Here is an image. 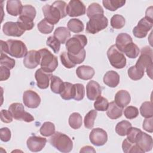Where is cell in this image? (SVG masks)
Segmentation results:
<instances>
[{
	"label": "cell",
	"instance_id": "obj_40",
	"mask_svg": "<svg viewBox=\"0 0 153 153\" xmlns=\"http://www.w3.org/2000/svg\"><path fill=\"white\" fill-rule=\"evenodd\" d=\"M37 27L38 30L41 33L43 34H48L53 31L54 29V25L50 23L46 19H44L38 23Z\"/></svg>",
	"mask_w": 153,
	"mask_h": 153
},
{
	"label": "cell",
	"instance_id": "obj_55",
	"mask_svg": "<svg viewBox=\"0 0 153 153\" xmlns=\"http://www.w3.org/2000/svg\"><path fill=\"white\" fill-rule=\"evenodd\" d=\"M152 117L146 118L143 121L142 127L143 128L149 133H152L153 127H152Z\"/></svg>",
	"mask_w": 153,
	"mask_h": 153
},
{
	"label": "cell",
	"instance_id": "obj_25",
	"mask_svg": "<svg viewBox=\"0 0 153 153\" xmlns=\"http://www.w3.org/2000/svg\"><path fill=\"white\" fill-rule=\"evenodd\" d=\"M123 114V108L118 106L115 102L109 103L106 109V115L112 120H116L121 117Z\"/></svg>",
	"mask_w": 153,
	"mask_h": 153
},
{
	"label": "cell",
	"instance_id": "obj_1",
	"mask_svg": "<svg viewBox=\"0 0 153 153\" xmlns=\"http://www.w3.org/2000/svg\"><path fill=\"white\" fill-rule=\"evenodd\" d=\"M27 48L22 41L9 39L7 41L1 40V53H7L16 58L25 57Z\"/></svg>",
	"mask_w": 153,
	"mask_h": 153
},
{
	"label": "cell",
	"instance_id": "obj_18",
	"mask_svg": "<svg viewBox=\"0 0 153 153\" xmlns=\"http://www.w3.org/2000/svg\"><path fill=\"white\" fill-rule=\"evenodd\" d=\"M51 75L50 73L45 72L41 68L37 69L35 73L37 86L41 89L47 88Z\"/></svg>",
	"mask_w": 153,
	"mask_h": 153
},
{
	"label": "cell",
	"instance_id": "obj_53",
	"mask_svg": "<svg viewBox=\"0 0 153 153\" xmlns=\"http://www.w3.org/2000/svg\"><path fill=\"white\" fill-rule=\"evenodd\" d=\"M13 115L11 113L6 109L1 111V120L5 123H10L13 121Z\"/></svg>",
	"mask_w": 153,
	"mask_h": 153
},
{
	"label": "cell",
	"instance_id": "obj_6",
	"mask_svg": "<svg viewBox=\"0 0 153 153\" xmlns=\"http://www.w3.org/2000/svg\"><path fill=\"white\" fill-rule=\"evenodd\" d=\"M107 57L110 64L115 68L122 69L126 65V58L115 45H111L108 50Z\"/></svg>",
	"mask_w": 153,
	"mask_h": 153
},
{
	"label": "cell",
	"instance_id": "obj_44",
	"mask_svg": "<svg viewBox=\"0 0 153 153\" xmlns=\"http://www.w3.org/2000/svg\"><path fill=\"white\" fill-rule=\"evenodd\" d=\"M127 73L130 79L134 81H137L143 76L145 72L138 69L135 67V66H132L128 69Z\"/></svg>",
	"mask_w": 153,
	"mask_h": 153
},
{
	"label": "cell",
	"instance_id": "obj_12",
	"mask_svg": "<svg viewBox=\"0 0 153 153\" xmlns=\"http://www.w3.org/2000/svg\"><path fill=\"white\" fill-rule=\"evenodd\" d=\"M90 142L97 146L104 145L108 140V134L105 130L101 128H93L89 135Z\"/></svg>",
	"mask_w": 153,
	"mask_h": 153
},
{
	"label": "cell",
	"instance_id": "obj_46",
	"mask_svg": "<svg viewBox=\"0 0 153 153\" xmlns=\"http://www.w3.org/2000/svg\"><path fill=\"white\" fill-rule=\"evenodd\" d=\"M46 44L53 50L54 53H59L61 43L54 36H50L47 38L46 41Z\"/></svg>",
	"mask_w": 153,
	"mask_h": 153
},
{
	"label": "cell",
	"instance_id": "obj_5",
	"mask_svg": "<svg viewBox=\"0 0 153 153\" xmlns=\"http://www.w3.org/2000/svg\"><path fill=\"white\" fill-rule=\"evenodd\" d=\"M87 44V37L84 35H75L66 42L68 53L76 55L79 53Z\"/></svg>",
	"mask_w": 153,
	"mask_h": 153
},
{
	"label": "cell",
	"instance_id": "obj_3",
	"mask_svg": "<svg viewBox=\"0 0 153 153\" xmlns=\"http://www.w3.org/2000/svg\"><path fill=\"white\" fill-rule=\"evenodd\" d=\"M50 143L56 149L64 153L69 152L73 148L71 139L66 134L59 131L54 132L50 139Z\"/></svg>",
	"mask_w": 153,
	"mask_h": 153
},
{
	"label": "cell",
	"instance_id": "obj_8",
	"mask_svg": "<svg viewBox=\"0 0 153 153\" xmlns=\"http://www.w3.org/2000/svg\"><path fill=\"white\" fill-rule=\"evenodd\" d=\"M8 111L11 113L13 118L16 120L30 123L34 121L33 117L29 112L25 111L24 106L20 103H13L8 108Z\"/></svg>",
	"mask_w": 153,
	"mask_h": 153
},
{
	"label": "cell",
	"instance_id": "obj_28",
	"mask_svg": "<svg viewBox=\"0 0 153 153\" xmlns=\"http://www.w3.org/2000/svg\"><path fill=\"white\" fill-rule=\"evenodd\" d=\"M122 148L123 152L125 153H144L143 151L137 146L136 143H132L130 142L127 138L125 139L123 142Z\"/></svg>",
	"mask_w": 153,
	"mask_h": 153
},
{
	"label": "cell",
	"instance_id": "obj_31",
	"mask_svg": "<svg viewBox=\"0 0 153 153\" xmlns=\"http://www.w3.org/2000/svg\"><path fill=\"white\" fill-rule=\"evenodd\" d=\"M50 82L51 91L56 94H60L63 88L64 82L59 77L53 75L50 78Z\"/></svg>",
	"mask_w": 153,
	"mask_h": 153
},
{
	"label": "cell",
	"instance_id": "obj_35",
	"mask_svg": "<svg viewBox=\"0 0 153 153\" xmlns=\"http://www.w3.org/2000/svg\"><path fill=\"white\" fill-rule=\"evenodd\" d=\"M123 53L128 57L130 59H135L138 56L140 53V50L137 45L133 42H131L126 47Z\"/></svg>",
	"mask_w": 153,
	"mask_h": 153
},
{
	"label": "cell",
	"instance_id": "obj_9",
	"mask_svg": "<svg viewBox=\"0 0 153 153\" xmlns=\"http://www.w3.org/2000/svg\"><path fill=\"white\" fill-rule=\"evenodd\" d=\"M44 19L53 25L57 24L62 18V14L58 8L54 4H46L42 7Z\"/></svg>",
	"mask_w": 153,
	"mask_h": 153
},
{
	"label": "cell",
	"instance_id": "obj_32",
	"mask_svg": "<svg viewBox=\"0 0 153 153\" xmlns=\"http://www.w3.org/2000/svg\"><path fill=\"white\" fill-rule=\"evenodd\" d=\"M104 7L111 11H116L118 8L123 7L126 1L124 0H104L102 1Z\"/></svg>",
	"mask_w": 153,
	"mask_h": 153
},
{
	"label": "cell",
	"instance_id": "obj_14",
	"mask_svg": "<svg viewBox=\"0 0 153 153\" xmlns=\"http://www.w3.org/2000/svg\"><path fill=\"white\" fill-rule=\"evenodd\" d=\"M46 143L47 139L45 138L36 136H30L26 142L28 149L34 152L41 151L45 146Z\"/></svg>",
	"mask_w": 153,
	"mask_h": 153
},
{
	"label": "cell",
	"instance_id": "obj_43",
	"mask_svg": "<svg viewBox=\"0 0 153 153\" xmlns=\"http://www.w3.org/2000/svg\"><path fill=\"white\" fill-rule=\"evenodd\" d=\"M36 14V10L35 7L30 5H25L23 6L21 14L20 16L27 17L32 20H34Z\"/></svg>",
	"mask_w": 153,
	"mask_h": 153
},
{
	"label": "cell",
	"instance_id": "obj_7",
	"mask_svg": "<svg viewBox=\"0 0 153 153\" xmlns=\"http://www.w3.org/2000/svg\"><path fill=\"white\" fill-rule=\"evenodd\" d=\"M108 25V19L104 15H100L90 18L86 25V32L96 34L105 29Z\"/></svg>",
	"mask_w": 153,
	"mask_h": 153
},
{
	"label": "cell",
	"instance_id": "obj_17",
	"mask_svg": "<svg viewBox=\"0 0 153 153\" xmlns=\"http://www.w3.org/2000/svg\"><path fill=\"white\" fill-rule=\"evenodd\" d=\"M87 97L90 100H96L101 96L102 88L100 84L94 80L90 81L86 86Z\"/></svg>",
	"mask_w": 153,
	"mask_h": 153
},
{
	"label": "cell",
	"instance_id": "obj_30",
	"mask_svg": "<svg viewBox=\"0 0 153 153\" xmlns=\"http://www.w3.org/2000/svg\"><path fill=\"white\" fill-rule=\"evenodd\" d=\"M103 14L104 11L102 7L96 2L91 4L87 10V16L89 19L97 16L103 15Z\"/></svg>",
	"mask_w": 153,
	"mask_h": 153
},
{
	"label": "cell",
	"instance_id": "obj_45",
	"mask_svg": "<svg viewBox=\"0 0 153 153\" xmlns=\"http://www.w3.org/2000/svg\"><path fill=\"white\" fill-rule=\"evenodd\" d=\"M16 64L14 59L9 57L4 53H1L0 65L1 66H5L10 69H13Z\"/></svg>",
	"mask_w": 153,
	"mask_h": 153
},
{
	"label": "cell",
	"instance_id": "obj_23",
	"mask_svg": "<svg viewBox=\"0 0 153 153\" xmlns=\"http://www.w3.org/2000/svg\"><path fill=\"white\" fill-rule=\"evenodd\" d=\"M22 8L23 5L20 1L8 0L7 2V11L9 14L13 16H17L20 15L21 14Z\"/></svg>",
	"mask_w": 153,
	"mask_h": 153
},
{
	"label": "cell",
	"instance_id": "obj_33",
	"mask_svg": "<svg viewBox=\"0 0 153 153\" xmlns=\"http://www.w3.org/2000/svg\"><path fill=\"white\" fill-rule=\"evenodd\" d=\"M69 124L73 129H78L82 126V117L78 112L71 114L69 118Z\"/></svg>",
	"mask_w": 153,
	"mask_h": 153
},
{
	"label": "cell",
	"instance_id": "obj_10",
	"mask_svg": "<svg viewBox=\"0 0 153 153\" xmlns=\"http://www.w3.org/2000/svg\"><path fill=\"white\" fill-rule=\"evenodd\" d=\"M153 25L152 20L145 17L140 20L136 26L133 29L134 36L138 38H145L148 32L152 29Z\"/></svg>",
	"mask_w": 153,
	"mask_h": 153
},
{
	"label": "cell",
	"instance_id": "obj_21",
	"mask_svg": "<svg viewBox=\"0 0 153 153\" xmlns=\"http://www.w3.org/2000/svg\"><path fill=\"white\" fill-rule=\"evenodd\" d=\"M103 82L109 87H116L120 83V75L114 71H109L103 76Z\"/></svg>",
	"mask_w": 153,
	"mask_h": 153
},
{
	"label": "cell",
	"instance_id": "obj_39",
	"mask_svg": "<svg viewBox=\"0 0 153 153\" xmlns=\"http://www.w3.org/2000/svg\"><path fill=\"white\" fill-rule=\"evenodd\" d=\"M140 112L142 117L150 118L153 116V109L152 102H145L140 107Z\"/></svg>",
	"mask_w": 153,
	"mask_h": 153
},
{
	"label": "cell",
	"instance_id": "obj_49",
	"mask_svg": "<svg viewBox=\"0 0 153 153\" xmlns=\"http://www.w3.org/2000/svg\"><path fill=\"white\" fill-rule=\"evenodd\" d=\"M141 133L142 131L140 129L131 127L127 131V133L126 134L127 136V139L132 143H136L138 137Z\"/></svg>",
	"mask_w": 153,
	"mask_h": 153
},
{
	"label": "cell",
	"instance_id": "obj_19",
	"mask_svg": "<svg viewBox=\"0 0 153 153\" xmlns=\"http://www.w3.org/2000/svg\"><path fill=\"white\" fill-rule=\"evenodd\" d=\"M136 143L143 151V152H148L152 148V138L150 135L142 131L138 137Z\"/></svg>",
	"mask_w": 153,
	"mask_h": 153
},
{
	"label": "cell",
	"instance_id": "obj_29",
	"mask_svg": "<svg viewBox=\"0 0 153 153\" xmlns=\"http://www.w3.org/2000/svg\"><path fill=\"white\" fill-rule=\"evenodd\" d=\"M69 30L74 33H79L83 31L84 26L83 23L78 19H70L67 24Z\"/></svg>",
	"mask_w": 153,
	"mask_h": 153
},
{
	"label": "cell",
	"instance_id": "obj_56",
	"mask_svg": "<svg viewBox=\"0 0 153 153\" xmlns=\"http://www.w3.org/2000/svg\"><path fill=\"white\" fill-rule=\"evenodd\" d=\"M10 69L1 66H0V80L1 81H5L8 79L10 76Z\"/></svg>",
	"mask_w": 153,
	"mask_h": 153
},
{
	"label": "cell",
	"instance_id": "obj_15",
	"mask_svg": "<svg viewBox=\"0 0 153 153\" xmlns=\"http://www.w3.org/2000/svg\"><path fill=\"white\" fill-rule=\"evenodd\" d=\"M2 30L5 35L7 36L19 37L22 36L25 32L22 29L17 22H8L4 24Z\"/></svg>",
	"mask_w": 153,
	"mask_h": 153
},
{
	"label": "cell",
	"instance_id": "obj_36",
	"mask_svg": "<svg viewBox=\"0 0 153 153\" xmlns=\"http://www.w3.org/2000/svg\"><path fill=\"white\" fill-rule=\"evenodd\" d=\"M131 127V124L129 121L123 120L118 123L115 127V131L118 135L124 136Z\"/></svg>",
	"mask_w": 153,
	"mask_h": 153
},
{
	"label": "cell",
	"instance_id": "obj_11",
	"mask_svg": "<svg viewBox=\"0 0 153 153\" xmlns=\"http://www.w3.org/2000/svg\"><path fill=\"white\" fill-rule=\"evenodd\" d=\"M86 8L84 3L79 0H71L66 7V13L69 17H78L85 14Z\"/></svg>",
	"mask_w": 153,
	"mask_h": 153
},
{
	"label": "cell",
	"instance_id": "obj_37",
	"mask_svg": "<svg viewBox=\"0 0 153 153\" xmlns=\"http://www.w3.org/2000/svg\"><path fill=\"white\" fill-rule=\"evenodd\" d=\"M39 132L41 135L45 137L53 135L55 132L54 124L50 121L44 123L39 129Z\"/></svg>",
	"mask_w": 153,
	"mask_h": 153
},
{
	"label": "cell",
	"instance_id": "obj_50",
	"mask_svg": "<svg viewBox=\"0 0 153 153\" xmlns=\"http://www.w3.org/2000/svg\"><path fill=\"white\" fill-rule=\"evenodd\" d=\"M124 116L129 120L134 119L136 118L139 115V110L138 109L133 106H127L124 111Z\"/></svg>",
	"mask_w": 153,
	"mask_h": 153
},
{
	"label": "cell",
	"instance_id": "obj_27",
	"mask_svg": "<svg viewBox=\"0 0 153 153\" xmlns=\"http://www.w3.org/2000/svg\"><path fill=\"white\" fill-rule=\"evenodd\" d=\"M60 94L61 97L66 100L74 99L75 94L74 85L68 82H64L63 88Z\"/></svg>",
	"mask_w": 153,
	"mask_h": 153
},
{
	"label": "cell",
	"instance_id": "obj_48",
	"mask_svg": "<svg viewBox=\"0 0 153 153\" xmlns=\"http://www.w3.org/2000/svg\"><path fill=\"white\" fill-rule=\"evenodd\" d=\"M74 85V90H75L74 99L77 101L81 100L82 99H83L85 95L84 86L83 85V84H79V83H76Z\"/></svg>",
	"mask_w": 153,
	"mask_h": 153
},
{
	"label": "cell",
	"instance_id": "obj_47",
	"mask_svg": "<svg viewBox=\"0 0 153 153\" xmlns=\"http://www.w3.org/2000/svg\"><path fill=\"white\" fill-rule=\"evenodd\" d=\"M85 54H86V53H85V50L84 48L82 49V51L79 53H78V54H76V55L71 54L68 53L69 59L75 65L80 64V63H82L84 62V60H85Z\"/></svg>",
	"mask_w": 153,
	"mask_h": 153
},
{
	"label": "cell",
	"instance_id": "obj_2",
	"mask_svg": "<svg viewBox=\"0 0 153 153\" xmlns=\"http://www.w3.org/2000/svg\"><path fill=\"white\" fill-rule=\"evenodd\" d=\"M138 69L145 72L151 79L152 78V50L149 47H143L140 51V56L134 65Z\"/></svg>",
	"mask_w": 153,
	"mask_h": 153
},
{
	"label": "cell",
	"instance_id": "obj_13",
	"mask_svg": "<svg viewBox=\"0 0 153 153\" xmlns=\"http://www.w3.org/2000/svg\"><path fill=\"white\" fill-rule=\"evenodd\" d=\"M41 97L35 91L27 90L23 93V101L24 105L29 108H36L41 103Z\"/></svg>",
	"mask_w": 153,
	"mask_h": 153
},
{
	"label": "cell",
	"instance_id": "obj_52",
	"mask_svg": "<svg viewBox=\"0 0 153 153\" xmlns=\"http://www.w3.org/2000/svg\"><path fill=\"white\" fill-rule=\"evenodd\" d=\"M11 136V133L10 130L7 127L1 128L0 130V138L3 142H8Z\"/></svg>",
	"mask_w": 153,
	"mask_h": 153
},
{
	"label": "cell",
	"instance_id": "obj_22",
	"mask_svg": "<svg viewBox=\"0 0 153 153\" xmlns=\"http://www.w3.org/2000/svg\"><path fill=\"white\" fill-rule=\"evenodd\" d=\"M94 69L89 66L82 65L77 68L76 74L77 76L83 80H88L93 78L94 75Z\"/></svg>",
	"mask_w": 153,
	"mask_h": 153
},
{
	"label": "cell",
	"instance_id": "obj_4",
	"mask_svg": "<svg viewBox=\"0 0 153 153\" xmlns=\"http://www.w3.org/2000/svg\"><path fill=\"white\" fill-rule=\"evenodd\" d=\"M40 56L41 68L47 73L54 72L58 66L56 56L47 48H42L38 51Z\"/></svg>",
	"mask_w": 153,
	"mask_h": 153
},
{
	"label": "cell",
	"instance_id": "obj_58",
	"mask_svg": "<svg viewBox=\"0 0 153 153\" xmlns=\"http://www.w3.org/2000/svg\"><path fill=\"white\" fill-rule=\"evenodd\" d=\"M152 7L147 8L145 13V17L152 20Z\"/></svg>",
	"mask_w": 153,
	"mask_h": 153
},
{
	"label": "cell",
	"instance_id": "obj_16",
	"mask_svg": "<svg viewBox=\"0 0 153 153\" xmlns=\"http://www.w3.org/2000/svg\"><path fill=\"white\" fill-rule=\"evenodd\" d=\"M39 64L40 56L38 51H29L23 59L24 66L28 69H34Z\"/></svg>",
	"mask_w": 153,
	"mask_h": 153
},
{
	"label": "cell",
	"instance_id": "obj_57",
	"mask_svg": "<svg viewBox=\"0 0 153 153\" xmlns=\"http://www.w3.org/2000/svg\"><path fill=\"white\" fill-rule=\"evenodd\" d=\"M79 152H96L94 148L90 146H85L81 148Z\"/></svg>",
	"mask_w": 153,
	"mask_h": 153
},
{
	"label": "cell",
	"instance_id": "obj_41",
	"mask_svg": "<svg viewBox=\"0 0 153 153\" xmlns=\"http://www.w3.org/2000/svg\"><path fill=\"white\" fill-rule=\"evenodd\" d=\"M125 23V18L123 16L120 14L114 15L111 19V25L114 29H121L124 26Z\"/></svg>",
	"mask_w": 153,
	"mask_h": 153
},
{
	"label": "cell",
	"instance_id": "obj_51",
	"mask_svg": "<svg viewBox=\"0 0 153 153\" xmlns=\"http://www.w3.org/2000/svg\"><path fill=\"white\" fill-rule=\"evenodd\" d=\"M60 59L62 62V64L66 68L70 69L72 68H74L76 66V65L74 64L69 59L68 52L63 51L62 52V53L60 55Z\"/></svg>",
	"mask_w": 153,
	"mask_h": 153
},
{
	"label": "cell",
	"instance_id": "obj_38",
	"mask_svg": "<svg viewBox=\"0 0 153 153\" xmlns=\"http://www.w3.org/2000/svg\"><path fill=\"white\" fill-rule=\"evenodd\" d=\"M97 112L96 110L90 111L85 116L84 120V126L85 128L91 129L94 126V120L97 117Z\"/></svg>",
	"mask_w": 153,
	"mask_h": 153
},
{
	"label": "cell",
	"instance_id": "obj_54",
	"mask_svg": "<svg viewBox=\"0 0 153 153\" xmlns=\"http://www.w3.org/2000/svg\"><path fill=\"white\" fill-rule=\"evenodd\" d=\"M53 4H54L55 6H56L58 9L60 10L62 18L65 17L66 16L67 13H66V7L67 4L65 1H54Z\"/></svg>",
	"mask_w": 153,
	"mask_h": 153
},
{
	"label": "cell",
	"instance_id": "obj_20",
	"mask_svg": "<svg viewBox=\"0 0 153 153\" xmlns=\"http://www.w3.org/2000/svg\"><path fill=\"white\" fill-rule=\"evenodd\" d=\"M131 97L129 93L124 90H119L115 96V103L120 107L123 108L130 102Z\"/></svg>",
	"mask_w": 153,
	"mask_h": 153
},
{
	"label": "cell",
	"instance_id": "obj_42",
	"mask_svg": "<svg viewBox=\"0 0 153 153\" xmlns=\"http://www.w3.org/2000/svg\"><path fill=\"white\" fill-rule=\"evenodd\" d=\"M108 105L109 102L108 99L104 97L100 96L94 102V108L96 111H105L108 108Z\"/></svg>",
	"mask_w": 153,
	"mask_h": 153
},
{
	"label": "cell",
	"instance_id": "obj_26",
	"mask_svg": "<svg viewBox=\"0 0 153 153\" xmlns=\"http://www.w3.org/2000/svg\"><path fill=\"white\" fill-rule=\"evenodd\" d=\"M53 36L57 38L61 44H64L69 39L71 33L66 27H59L54 30Z\"/></svg>",
	"mask_w": 153,
	"mask_h": 153
},
{
	"label": "cell",
	"instance_id": "obj_24",
	"mask_svg": "<svg viewBox=\"0 0 153 153\" xmlns=\"http://www.w3.org/2000/svg\"><path fill=\"white\" fill-rule=\"evenodd\" d=\"M131 42H133V40L130 35L126 33H121L116 38L115 45L118 50L123 53L126 47Z\"/></svg>",
	"mask_w": 153,
	"mask_h": 153
},
{
	"label": "cell",
	"instance_id": "obj_34",
	"mask_svg": "<svg viewBox=\"0 0 153 153\" xmlns=\"http://www.w3.org/2000/svg\"><path fill=\"white\" fill-rule=\"evenodd\" d=\"M17 23L19 26L24 30H30L34 27V23L33 20L22 16H19Z\"/></svg>",
	"mask_w": 153,
	"mask_h": 153
}]
</instances>
